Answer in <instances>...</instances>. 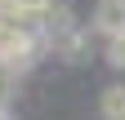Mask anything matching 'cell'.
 I'll return each mask as SVG.
<instances>
[{"mask_svg":"<svg viewBox=\"0 0 125 120\" xmlns=\"http://www.w3.org/2000/svg\"><path fill=\"white\" fill-rule=\"evenodd\" d=\"M94 31H103L107 40L125 31V0H98V9H94Z\"/></svg>","mask_w":125,"mask_h":120,"instance_id":"1","label":"cell"},{"mask_svg":"<svg viewBox=\"0 0 125 120\" xmlns=\"http://www.w3.org/2000/svg\"><path fill=\"white\" fill-rule=\"evenodd\" d=\"M98 111H103V120H125V85H112L103 94V102H98Z\"/></svg>","mask_w":125,"mask_h":120,"instance_id":"2","label":"cell"},{"mask_svg":"<svg viewBox=\"0 0 125 120\" xmlns=\"http://www.w3.org/2000/svg\"><path fill=\"white\" fill-rule=\"evenodd\" d=\"M107 62H112V67H121V71H125V31H121V36H112V40H107Z\"/></svg>","mask_w":125,"mask_h":120,"instance_id":"3","label":"cell"},{"mask_svg":"<svg viewBox=\"0 0 125 120\" xmlns=\"http://www.w3.org/2000/svg\"><path fill=\"white\" fill-rule=\"evenodd\" d=\"M0 120H13V116H9V111H5V107H0Z\"/></svg>","mask_w":125,"mask_h":120,"instance_id":"4","label":"cell"}]
</instances>
